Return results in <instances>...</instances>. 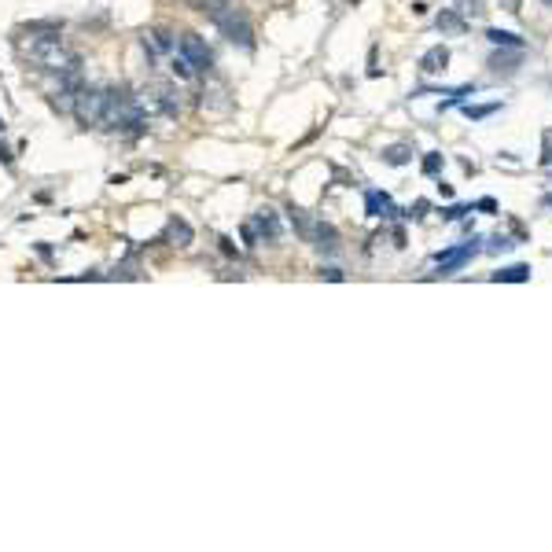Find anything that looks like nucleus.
<instances>
[{
  "instance_id": "423d86ee",
  "label": "nucleus",
  "mask_w": 552,
  "mask_h": 552,
  "mask_svg": "<svg viewBox=\"0 0 552 552\" xmlns=\"http://www.w3.org/2000/svg\"><path fill=\"white\" fill-rule=\"evenodd\" d=\"M177 52L188 59V67L196 70V74H210V70H214V52L206 48V41L199 34H181V37H177Z\"/></svg>"
},
{
  "instance_id": "5701e85b",
  "label": "nucleus",
  "mask_w": 552,
  "mask_h": 552,
  "mask_svg": "<svg viewBox=\"0 0 552 552\" xmlns=\"http://www.w3.org/2000/svg\"><path fill=\"white\" fill-rule=\"evenodd\" d=\"M475 206H479V210H486V214H494V210H497V203H494L490 196H486V199H479Z\"/></svg>"
},
{
  "instance_id": "4468645a",
  "label": "nucleus",
  "mask_w": 552,
  "mask_h": 552,
  "mask_svg": "<svg viewBox=\"0 0 552 552\" xmlns=\"http://www.w3.org/2000/svg\"><path fill=\"white\" fill-rule=\"evenodd\" d=\"M490 280H497V284H527V280H530V265H508V269H497Z\"/></svg>"
},
{
  "instance_id": "4be33fe9",
  "label": "nucleus",
  "mask_w": 552,
  "mask_h": 552,
  "mask_svg": "<svg viewBox=\"0 0 552 552\" xmlns=\"http://www.w3.org/2000/svg\"><path fill=\"white\" fill-rule=\"evenodd\" d=\"M497 4H505V11H512V15L523 11V0H497Z\"/></svg>"
},
{
  "instance_id": "393cba45",
  "label": "nucleus",
  "mask_w": 552,
  "mask_h": 552,
  "mask_svg": "<svg viewBox=\"0 0 552 552\" xmlns=\"http://www.w3.org/2000/svg\"><path fill=\"white\" fill-rule=\"evenodd\" d=\"M320 276H328V280H343V269H324Z\"/></svg>"
},
{
  "instance_id": "20e7f679",
  "label": "nucleus",
  "mask_w": 552,
  "mask_h": 552,
  "mask_svg": "<svg viewBox=\"0 0 552 552\" xmlns=\"http://www.w3.org/2000/svg\"><path fill=\"white\" fill-rule=\"evenodd\" d=\"M210 19L218 23V30L225 37H229L232 44H239V48H254V30H251V23H247V15L243 11H236V8H229V4H221L218 11H210Z\"/></svg>"
},
{
  "instance_id": "a211bd4d",
  "label": "nucleus",
  "mask_w": 552,
  "mask_h": 552,
  "mask_svg": "<svg viewBox=\"0 0 552 552\" xmlns=\"http://www.w3.org/2000/svg\"><path fill=\"white\" fill-rule=\"evenodd\" d=\"M442 166H446V158L438 155V151H427L424 155V173L427 177H438V173H442Z\"/></svg>"
},
{
  "instance_id": "f3484780",
  "label": "nucleus",
  "mask_w": 552,
  "mask_h": 552,
  "mask_svg": "<svg viewBox=\"0 0 552 552\" xmlns=\"http://www.w3.org/2000/svg\"><path fill=\"white\" fill-rule=\"evenodd\" d=\"M515 63H519L515 56H501V52H497V56H490V70H494V74H501V70H505V74H515Z\"/></svg>"
},
{
  "instance_id": "412c9836",
  "label": "nucleus",
  "mask_w": 552,
  "mask_h": 552,
  "mask_svg": "<svg viewBox=\"0 0 552 552\" xmlns=\"http://www.w3.org/2000/svg\"><path fill=\"white\" fill-rule=\"evenodd\" d=\"M508 247H515V243L505 239V236H494V239H490V251H508Z\"/></svg>"
},
{
  "instance_id": "39448f33",
  "label": "nucleus",
  "mask_w": 552,
  "mask_h": 552,
  "mask_svg": "<svg viewBox=\"0 0 552 552\" xmlns=\"http://www.w3.org/2000/svg\"><path fill=\"white\" fill-rule=\"evenodd\" d=\"M104 107H107V89H77L70 115L89 129V125H100L104 122Z\"/></svg>"
},
{
  "instance_id": "b1692460",
  "label": "nucleus",
  "mask_w": 552,
  "mask_h": 552,
  "mask_svg": "<svg viewBox=\"0 0 552 552\" xmlns=\"http://www.w3.org/2000/svg\"><path fill=\"white\" fill-rule=\"evenodd\" d=\"M438 196H442V199H453V188H449L446 181H438Z\"/></svg>"
},
{
  "instance_id": "6ab92c4d",
  "label": "nucleus",
  "mask_w": 552,
  "mask_h": 552,
  "mask_svg": "<svg viewBox=\"0 0 552 552\" xmlns=\"http://www.w3.org/2000/svg\"><path fill=\"white\" fill-rule=\"evenodd\" d=\"M497 107H501V104H479V107H464V115L472 118V122H482V118H490Z\"/></svg>"
},
{
  "instance_id": "dca6fc26",
  "label": "nucleus",
  "mask_w": 552,
  "mask_h": 552,
  "mask_svg": "<svg viewBox=\"0 0 552 552\" xmlns=\"http://www.w3.org/2000/svg\"><path fill=\"white\" fill-rule=\"evenodd\" d=\"M387 166H405V162L413 158V148H405V144H394V148H383V155H380Z\"/></svg>"
},
{
  "instance_id": "2eb2a0df",
  "label": "nucleus",
  "mask_w": 552,
  "mask_h": 552,
  "mask_svg": "<svg viewBox=\"0 0 552 552\" xmlns=\"http://www.w3.org/2000/svg\"><path fill=\"white\" fill-rule=\"evenodd\" d=\"M144 37H151V44L144 41V48H148V52H155V48H158V52H173V44H177L170 30H151V34H144Z\"/></svg>"
},
{
  "instance_id": "a878e982",
  "label": "nucleus",
  "mask_w": 552,
  "mask_h": 552,
  "mask_svg": "<svg viewBox=\"0 0 552 552\" xmlns=\"http://www.w3.org/2000/svg\"><path fill=\"white\" fill-rule=\"evenodd\" d=\"M545 4H552V0H545Z\"/></svg>"
},
{
  "instance_id": "aec40b11",
  "label": "nucleus",
  "mask_w": 552,
  "mask_h": 552,
  "mask_svg": "<svg viewBox=\"0 0 552 552\" xmlns=\"http://www.w3.org/2000/svg\"><path fill=\"white\" fill-rule=\"evenodd\" d=\"M464 214H472V206H446V210H442L446 221H460Z\"/></svg>"
},
{
  "instance_id": "9d476101",
  "label": "nucleus",
  "mask_w": 552,
  "mask_h": 552,
  "mask_svg": "<svg viewBox=\"0 0 552 552\" xmlns=\"http://www.w3.org/2000/svg\"><path fill=\"white\" fill-rule=\"evenodd\" d=\"M486 41L497 44V48H515V52H523V48H527V41L519 34H512V30H497V26L486 30Z\"/></svg>"
},
{
  "instance_id": "7ed1b4c3",
  "label": "nucleus",
  "mask_w": 552,
  "mask_h": 552,
  "mask_svg": "<svg viewBox=\"0 0 552 552\" xmlns=\"http://www.w3.org/2000/svg\"><path fill=\"white\" fill-rule=\"evenodd\" d=\"M140 107H144V115H162V118L181 115V100H177L173 85H166V81H151V85H144Z\"/></svg>"
},
{
  "instance_id": "f03ea898",
  "label": "nucleus",
  "mask_w": 552,
  "mask_h": 552,
  "mask_svg": "<svg viewBox=\"0 0 552 552\" xmlns=\"http://www.w3.org/2000/svg\"><path fill=\"white\" fill-rule=\"evenodd\" d=\"M30 59L37 63L41 70H56V74H77V67H81V59L70 52L67 44L59 41V34H48V37H30Z\"/></svg>"
},
{
  "instance_id": "9b49d317",
  "label": "nucleus",
  "mask_w": 552,
  "mask_h": 552,
  "mask_svg": "<svg viewBox=\"0 0 552 552\" xmlns=\"http://www.w3.org/2000/svg\"><path fill=\"white\" fill-rule=\"evenodd\" d=\"M438 30H442V34H449V37H460L464 30H468V23H464V15L460 11H453V8H446L442 15H438Z\"/></svg>"
},
{
  "instance_id": "ddd939ff",
  "label": "nucleus",
  "mask_w": 552,
  "mask_h": 552,
  "mask_svg": "<svg viewBox=\"0 0 552 552\" xmlns=\"http://www.w3.org/2000/svg\"><path fill=\"white\" fill-rule=\"evenodd\" d=\"M166 239L173 243V247H188V243H192V225L181 221V218H173L166 225Z\"/></svg>"
},
{
  "instance_id": "f8f14e48",
  "label": "nucleus",
  "mask_w": 552,
  "mask_h": 552,
  "mask_svg": "<svg viewBox=\"0 0 552 552\" xmlns=\"http://www.w3.org/2000/svg\"><path fill=\"white\" fill-rule=\"evenodd\" d=\"M365 210H368L372 218H391L394 214V203H391V196H383V192H368Z\"/></svg>"
},
{
  "instance_id": "0eeeda50",
  "label": "nucleus",
  "mask_w": 552,
  "mask_h": 552,
  "mask_svg": "<svg viewBox=\"0 0 552 552\" xmlns=\"http://www.w3.org/2000/svg\"><path fill=\"white\" fill-rule=\"evenodd\" d=\"M475 239L472 243H460V247H446V251H438L434 254V262H438V272L442 276H449V272H457V269H464L468 262L475 258Z\"/></svg>"
},
{
  "instance_id": "1a4fd4ad",
  "label": "nucleus",
  "mask_w": 552,
  "mask_h": 552,
  "mask_svg": "<svg viewBox=\"0 0 552 552\" xmlns=\"http://www.w3.org/2000/svg\"><path fill=\"white\" fill-rule=\"evenodd\" d=\"M446 63H449V48L446 44H434V48H427V52H424V59H420V70H424V74H442Z\"/></svg>"
},
{
  "instance_id": "6e6552de",
  "label": "nucleus",
  "mask_w": 552,
  "mask_h": 552,
  "mask_svg": "<svg viewBox=\"0 0 552 552\" xmlns=\"http://www.w3.org/2000/svg\"><path fill=\"white\" fill-rule=\"evenodd\" d=\"M243 232H247V239H254V232H258V236H265V239L272 243V239H280V232H284V229H280V218H276L272 210L265 206V210H258L254 221H251Z\"/></svg>"
},
{
  "instance_id": "f257e3e1",
  "label": "nucleus",
  "mask_w": 552,
  "mask_h": 552,
  "mask_svg": "<svg viewBox=\"0 0 552 552\" xmlns=\"http://www.w3.org/2000/svg\"><path fill=\"white\" fill-rule=\"evenodd\" d=\"M144 107L140 96L125 92V89H107V107H104V122L107 129H129V133H144Z\"/></svg>"
}]
</instances>
